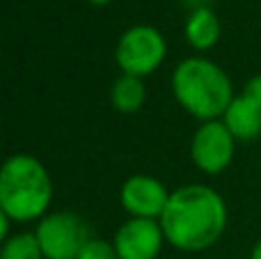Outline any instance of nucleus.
<instances>
[{
	"mask_svg": "<svg viewBox=\"0 0 261 259\" xmlns=\"http://www.w3.org/2000/svg\"><path fill=\"white\" fill-rule=\"evenodd\" d=\"M222 122L236 140H254L261 136V108L243 94L234 96V101L222 115Z\"/></svg>",
	"mask_w": 261,
	"mask_h": 259,
	"instance_id": "nucleus-10",
	"label": "nucleus"
},
{
	"mask_svg": "<svg viewBox=\"0 0 261 259\" xmlns=\"http://www.w3.org/2000/svg\"><path fill=\"white\" fill-rule=\"evenodd\" d=\"M110 101H113L115 110H119L122 115L140 113V110H142V106H144V101H147L144 78L122 73V76L113 83V90H110Z\"/></svg>",
	"mask_w": 261,
	"mask_h": 259,
	"instance_id": "nucleus-11",
	"label": "nucleus"
},
{
	"mask_svg": "<svg viewBox=\"0 0 261 259\" xmlns=\"http://www.w3.org/2000/svg\"><path fill=\"white\" fill-rule=\"evenodd\" d=\"M243 96H245V99H250L252 103H257L259 108H261V73L252 76L248 83H245V87H243Z\"/></svg>",
	"mask_w": 261,
	"mask_h": 259,
	"instance_id": "nucleus-14",
	"label": "nucleus"
},
{
	"mask_svg": "<svg viewBox=\"0 0 261 259\" xmlns=\"http://www.w3.org/2000/svg\"><path fill=\"white\" fill-rule=\"evenodd\" d=\"M236 138L222 119L202 122L190 142V159L204 174H220L234 161Z\"/></svg>",
	"mask_w": 261,
	"mask_h": 259,
	"instance_id": "nucleus-6",
	"label": "nucleus"
},
{
	"mask_svg": "<svg viewBox=\"0 0 261 259\" xmlns=\"http://www.w3.org/2000/svg\"><path fill=\"white\" fill-rule=\"evenodd\" d=\"M35 234L44 259H76L83 246L92 239L87 225L71 211L46 214L37 225Z\"/></svg>",
	"mask_w": 261,
	"mask_h": 259,
	"instance_id": "nucleus-5",
	"label": "nucleus"
},
{
	"mask_svg": "<svg viewBox=\"0 0 261 259\" xmlns=\"http://www.w3.org/2000/svg\"><path fill=\"white\" fill-rule=\"evenodd\" d=\"M172 193L165 184L149 174H133L122 184L119 202L130 218H151L161 220Z\"/></svg>",
	"mask_w": 261,
	"mask_h": 259,
	"instance_id": "nucleus-7",
	"label": "nucleus"
},
{
	"mask_svg": "<svg viewBox=\"0 0 261 259\" xmlns=\"http://www.w3.org/2000/svg\"><path fill=\"white\" fill-rule=\"evenodd\" d=\"M172 94L176 103L199 122L222 119L234 101V85L227 71L206 58H186L172 71Z\"/></svg>",
	"mask_w": 261,
	"mask_h": 259,
	"instance_id": "nucleus-2",
	"label": "nucleus"
},
{
	"mask_svg": "<svg viewBox=\"0 0 261 259\" xmlns=\"http://www.w3.org/2000/svg\"><path fill=\"white\" fill-rule=\"evenodd\" d=\"M0 259H44L41 246L35 232H21L3 241Z\"/></svg>",
	"mask_w": 261,
	"mask_h": 259,
	"instance_id": "nucleus-12",
	"label": "nucleus"
},
{
	"mask_svg": "<svg viewBox=\"0 0 261 259\" xmlns=\"http://www.w3.org/2000/svg\"><path fill=\"white\" fill-rule=\"evenodd\" d=\"M227 204L222 195L204 184L172 191L161 216L165 241L184 252H202L216 246L227 229Z\"/></svg>",
	"mask_w": 261,
	"mask_h": 259,
	"instance_id": "nucleus-1",
	"label": "nucleus"
},
{
	"mask_svg": "<svg viewBox=\"0 0 261 259\" xmlns=\"http://www.w3.org/2000/svg\"><path fill=\"white\" fill-rule=\"evenodd\" d=\"M9 223H14V220L0 211V241H7L9 239Z\"/></svg>",
	"mask_w": 261,
	"mask_h": 259,
	"instance_id": "nucleus-15",
	"label": "nucleus"
},
{
	"mask_svg": "<svg viewBox=\"0 0 261 259\" xmlns=\"http://www.w3.org/2000/svg\"><path fill=\"white\" fill-rule=\"evenodd\" d=\"M53 193V179L37 156L12 154L0 168V211L14 223L41 220Z\"/></svg>",
	"mask_w": 261,
	"mask_h": 259,
	"instance_id": "nucleus-3",
	"label": "nucleus"
},
{
	"mask_svg": "<svg viewBox=\"0 0 261 259\" xmlns=\"http://www.w3.org/2000/svg\"><path fill=\"white\" fill-rule=\"evenodd\" d=\"M250 259H261V239H259L257 243H254L252 252H250Z\"/></svg>",
	"mask_w": 261,
	"mask_h": 259,
	"instance_id": "nucleus-16",
	"label": "nucleus"
},
{
	"mask_svg": "<svg viewBox=\"0 0 261 259\" xmlns=\"http://www.w3.org/2000/svg\"><path fill=\"white\" fill-rule=\"evenodd\" d=\"M90 5H96V7H103V5H110L113 0H87Z\"/></svg>",
	"mask_w": 261,
	"mask_h": 259,
	"instance_id": "nucleus-17",
	"label": "nucleus"
},
{
	"mask_svg": "<svg viewBox=\"0 0 261 259\" xmlns=\"http://www.w3.org/2000/svg\"><path fill=\"white\" fill-rule=\"evenodd\" d=\"M184 35H186V41L195 50L204 53V50H211L220 41L222 23L218 18V14L208 5H204V7H197L188 14L184 25Z\"/></svg>",
	"mask_w": 261,
	"mask_h": 259,
	"instance_id": "nucleus-9",
	"label": "nucleus"
},
{
	"mask_svg": "<svg viewBox=\"0 0 261 259\" xmlns=\"http://www.w3.org/2000/svg\"><path fill=\"white\" fill-rule=\"evenodd\" d=\"M165 243L161 220L128 218L115 232L113 246L119 259H156Z\"/></svg>",
	"mask_w": 261,
	"mask_h": 259,
	"instance_id": "nucleus-8",
	"label": "nucleus"
},
{
	"mask_svg": "<svg viewBox=\"0 0 261 259\" xmlns=\"http://www.w3.org/2000/svg\"><path fill=\"white\" fill-rule=\"evenodd\" d=\"M165 55L167 41L163 32L147 23H138L124 30L115 48V60L122 73L138 78H147L156 71L165 62Z\"/></svg>",
	"mask_w": 261,
	"mask_h": 259,
	"instance_id": "nucleus-4",
	"label": "nucleus"
},
{
	"mask_svg": "<svg viewBox=\"0 0 261 259\" xmlns=\"http://www.w3.org/2000/svg\"><path fill=\"white\" fill-rule=\"evenodd\" d=\"M76 259H119V257H117V252H115V246L110 241L92 237L90 241L83 246V250L78 252Z\"/></svg>",
	"mask_w": 261,
	"mask_h": 259,
	"instance_id": "nucleus-13",
	"label": "nucleus"
}]
</instances>
